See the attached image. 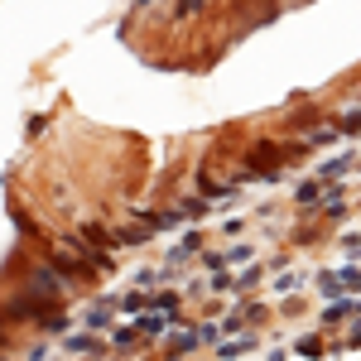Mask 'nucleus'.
<instances>
[{"mask_svg": "<svg viewBox=\"0 0 361 361\" xmlns=\"http://www.w3.org/2000/svg\"><path fill=\"white\" fill-rule=\"evenodd\" d=\"M68 347H73V352H96V347H101V342H96V337H73V342H68Z\"/></svg>", "mask_w": 361, "mask_h": 361, "instance_id": "1", "label": "nucleus"}]
</instances>
